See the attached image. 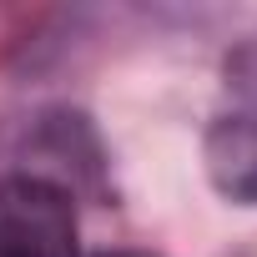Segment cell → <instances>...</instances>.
Here are the masks:
<instances>
[{
	"instance_id": "cell-1",
	"label": "cell",
	"mask_w": 257,
	"mask_h": 257,
	"mask_svg": "<svg viewBox=\"0 0 257 257\" xmlns=\"http://www.w3.org/2000/svg\"><path fill=\"white\" fill-rule=\"evenodd\" d=\"M0 257H81L76 207L46 177H16L0 187Z\"/></svg>"
},
{
	"instance_id": "cell-2",
	"label": "cell",
	"mask_w": 257,
	"mask_h": 257,
	"mask_svg": "<svg viewBox=\"0 0 257 257\" xmlns=\"http://www.w3.org/2000/svg\"><path fill=\"white\" fill-rule=\"evenodd\" d=\"M207 162L227 197L257 202V111H237L217 121V132L207 142Z\"/></svg>"
}]
</instances>
